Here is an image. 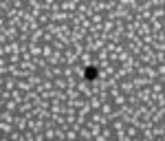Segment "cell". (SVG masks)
<instances>
[{"instance_id":"cell-1","label":"cell","mask_w":165,"mask_h":141,"mask_svg":"<svg viewBox=\"0 0 165 141\" xmlns=\"http://www.w3.org/2000/svg\"><path fill=\"white\" fill-rule=\"evenodd\" d=\"M86 77H88V80L97 77V69H93V66H90V69H86Z\"/></svg>"}]
</instances>
